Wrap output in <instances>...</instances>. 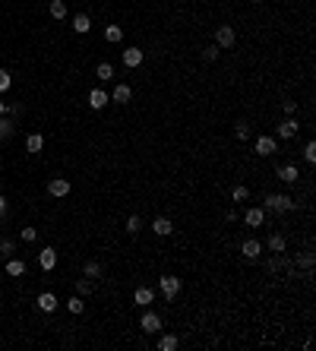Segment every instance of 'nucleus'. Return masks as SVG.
Returning <instances> with one entry per match:
<instances>
[{
	"mask_svg": "<svg viewBox=\"0 0 316 351\" xmlns=\"http://www.w3.org/2000/svg\"><path fill=\"white\" fill-rule=\"evenodd\" d=\"M234 136H237L240 143H243V139H250V124H247V121H240L237 127H234Z\"/></svg>",
	"mask_w": 316,
	"mask_h": 351,
	"instance_id": "nucleus-31",
	"label": "nucleus"
},
{
	"mask_svg": "<svg viewBox=\"0 0 316 351\" xmlns=\"http://www.w3.org/2000/svg\"><path fill=\"white\" fill-rule=\"evenodd\" d=\"M269 250L272 253H285L288 250V238L285 234H272V238H269Z\"/></svg>",
	"mask_w": 316,
	"mask_h": 351,
	"instance_id": "nucleus-18",
	"label": "nucleus"
},
{
	"mask_svg": "<svg viewBox=\"0 0 316 351\" xmlns=\"http://www.w3.org/2000/svg\"><path fill=\"white\" fill-rule=\"evenodd\" d=\"M76 291H79V298H86V295H92V291H95V285H92V278H79V282H76Z\"/></svg>",
	"mask_w": 316,
	"mask_h": 351,
	"instance_id": "nucleus-26",
	"label": "nucleus"
},
{
	"mask_svg": "<svg viewBox=\"0 0 316 351\" xmlns=\"http://www.w3.org/2000/svg\"><path fill=\"white\" fill-rule=\"evenodd\" d=\"M38 266L44 269V272H51V269L57 266V250H54V247H44V250L38 253Z\"/></svg>",
	"mask_w": 316,
	"mask_h": 351,
	"instance_id": "nucleus-7",
	"label": "nucleus"
},
{
	"mask_svg": "<svg viewBox=\"0 0 316 351\" xmlns=\"http://www.w3.org/2000/svg\"><path fill=\"white\" fill-rule=\"evenodd\" d=\"M4 206H7V203H4V196H0V215H4Z\"/></svg>",
	"mask_w": 316,
	"mask_h": 351,
	"instance_id": "nucleus-41",
	"label": "nucleus"
},
{
	"mask_svg": "<svg viewBox=\"0 0 316 351\" xmlns=\"http://www.w3.org/2000/svg\"><path fill=\"white\" fill-rule=\"evenodd\" d=\"M139 326L146 329V335H155V332H161V317H158V313H152V310H146Z\"/></svg>",
	"mask_w": 316,
	"mask_h": 351,
	"instance_id": "nucleus-4",
	"label": "nucleus"
},
{
	"mask_svg": "<svg viewBox=\"0 0 316 351\" xmlns=\"http://www.w3.org/2000/svg\"><path fill=\"white\" fill-rule=\"evenodd\" d=\"M275 152H278V143L272 136H260V139H256V155L269 158V155H275Z\"/></svg>",
	"mask_w": 316,
	"mask_h": 351,
	"instance_id": "nucleus-5",
	"label": "nucleus"
},
{
	"mask_svg": "<svg viewBox=\"0 0 316 351\" xmlns=\"http://www.w3.org/2000/svg\"><path fill=\"white\" fill-rule=\"evenodd\" d=\"M177 345H180V342H177V335H174V332H168V335L158 338V348H161V351H174Z\"/></svg>",
	"mask_w": 316,
	"mask_h": 351,
	"instance_id": "nucleus-22",
	"label": "nucleus"
},
{
	"mask_svg": "<svg viewBox=\"0 0 316 351\" xmlns=\"http://www.w3.org/2000/svg\"><path fill=\"white\" fill-rule=\"evenodd\" d=\"M48 193L60 200V196H67V193H70V181H67V178H54V181L48 184Z\"/></svg>",
	"mask_w": 316,
	"mask_h": 351,
	"instance_id": "nucleus-8",
	"label": "nucleus"
},
{
	"mask_svg": "<svg viewBox=\"0 0 316 351\" xmlns=\"http://www.w3.org/2000/svg\"><path fill=\"white\" fill-rule=\"evenodd\" d=\"M4 114H7V104H4V101H0V117H4Z\"/></svg>",
	"mask_w": 316,
	"mask_h": 351,
	"instance_id": "nucleus-40",
	"label": "nucleus"
},
{
	"mask_svg": "<svg viewBox=\"0 0 316 351\" xmlns=\"http://www.w3.org/2000/svg\"><path fill=\"white\" fill-rule=\"evenodd\" d=\"M104 38H108L111 44H117V41L123 38V29L120 26H108V29H104Z\"/></svg>",
	"mask_w": 316,
	"mask_h": 351,
	"instance_id": "nucleus-24",
	"label": "nucleus"
},
{
	"mask_svg": "<svg viewBox=\"0 0 316 351\" xmlns=\"http://www.w3.org/2000/svg\"><path fill=\"white\" fill-rule=\"evenodd\" d=\"M143 61H146V51H143V48H127V51H123V67L136 70Z\"/></svg>",
	"mask_w": 316,
	"mask_h": 351,
	"instance_id": "nucleus-6",
	"label": "nucleus"
},
{
	"mask_svg": "<svg viewBox=\"0 0 316 351\" xmlns=\"http://www.w3.org/2000/svg\"><path fill=\"white\" fill-rule=\"evenodd\" d=\"M260 253H263V244L256 241V238L243 241V256H247V260H260Z\"/></svg>",
	"mask_w": 316,
	"mask_h": 351,
	"instance_id": "nucleus-11",
	"label": "nucleus"
},
{
	"mask_svg": "<svg viewBox=\"0 0 316 351\" xmlns=\"http://www.w3.org/2000/svg\"><path fill=\"white\" fill-rule=\"evenodd\" d=\"M250 4H263V0H250Z\"/></svg>",
	"mask_w": 316,
	"mask_h": 351,
	"instance_id": "nucleus-42",
	"label": "nucleus"
},
{
	"mask_svg": "<svg viewBox=\"0 0 316 351\" xmlns=\"http://www.w3.org/2000/svg\"><path fill=\"white\" fill-rule=\"evenodd\" d=\"M130 98H133V89L127 86V83H120V86L114 89V95H111V101H117V104H127Z\"/></svg>",
	"mask_w": 316,
	"mask_h": 351,
	"instance_id": "nucleus-13",
	"label": "nucleus"
},
{
	"mask_svg": "<svg viewBox=\"0 0 316 351\" xmlns=\"http://www.w3.org/2000/svg\"><path fill=\"white\" fill-rule=\"evenodd\" d=\"M26 149H29V152H41V149H44V136H41V133H32V136L26 139Z\"/></svg>",
	"mask_w": 316,
	"mask_h": 351,
	"instance_id": "nucleus-23",
	"label": "nucleus"
},
{
	"mask_svg": "<svg viewBox=\"0 0 316 351\" xmlns=\"http://www.w3.org/2000/svg\"><path fill=\"white\" fill-rule=\"evenodd\" d=\"M139 231H143V218L130 215V218H127V234H139Z\"/></svg>",
	"mask_w": 316,
	"mask_h": 351,
	"instance_id": "nucleus-30",
	"label": "nucleus"
},
{
	"mask_svg": "<svg viewBox=\"0 0 316 351\" xmlns=\"http://www.w3.org/2000/svg\"><path fill=\"white\" fill-rule=\"evenodd\" d=\"M89 29H92V19H89L86 13H76V16H73V32H76V35H86Z\"/></svg>",
	"mask_w": 316,
	"mask_h": 351,
	"instance_id": "nucleus-15",
	"label": "nucleus"
},
{
	"mask_svg": "<svg viewBox=\"0 0 316 351\" xmlns=\"http://www.w3.org/2000/svg\"><path fill=\"white\" fill-rule=\"evenodd\" d=\"M303 158H307V161H310V165H313V161H316V143H313V139H310V143H307V146H303Z\"/></svg>",
	"mask_w": 316,
	"mask_h": 351,
	"instance_id": "nucleus-34",
	"label": "nucleus"
},
{
	"mask_svg": "<svg viewBox=\"0 0 316 351\" xmlns=\"http://www.w3.org/2000/svg\"><path fill=\"white\" fill-rule=\"evenodd\" d=\"M133 301L139 304V307H149V304H152V301H155V291H152V288H146V285H143V288H136V295H133Z\"/></svg>",
	"mask_w": 316,
	"mask_h": 351,
	"instance_id": "nucleus-12",
	"label": "nucleus"
},
{
	"mask_svg": "<svg viewBox=\"0 0 316 351\" xmlns=\"http://www.w3.org/2000/svg\"><path fill=\"white\" fill-rule=\"evenodd\" d=\"M234 41H237V35H234L231 26H218L215 29V44L218 48H234Z\"/></svg>",
	"mask_w": 316,
	"mask_h": 351,
	"instance_id": "nucleus-3",
	"label": "nucleus"
},
{
	"mask_svg": "<svg viewBox=\"0 0 316 351\" xmlns=\"http://www.w3.org/2000/svg\"><path fill=\"white\" fill-rule=\"evenodd\" d=\"M86 278H101V266H98L95 260L86 263Z\"/></svg>",
	"mask_w": 316,
	"mask_h": 351,
	"instance_id": "nucleus-32",
	"label": "nucleus"
},
{
	"mask_svg": "<svg viewBox=\"0 0 316 351\" xmlns=\"http://www.w3.org/2000/svg\"><path fill=\"white\" fill-rule=\"evenodd\" d=\"M13 133H16V124H13V121H10V117L4 114V117H0V139H10Z\"/></svg>",
	"mask_w": 316,
	"mask_h": 351,
	"instance_id": "nucleus-21",
	"label": "nucleus"
},
{
	"mask_svg": "<svg viewBox=\"0 0 316 351\" xmlns=\"http://www.w3.org/2000/svg\"><path fill=\"white\" fill-rule=\"evenodd\" d=\"M7 275H13V278L26 275V263L22 260H7Z\"/></svg>",
	"mask_w": 316,
	"mask_h": 351,
	"instance_id": "nucleus-20",
	"label": "nucleus"
},
{
	"mask_svg": "<svg viewBox=\"0 0 316 351\" xmlns=\"http://www.w3.org/2000/svg\"><path fill=\"white\" fill-rule=\"evenodd\" d=\"M67 307H70V313H83V310H86V301H83V298H70Z\"/></svg>",
	"mask_w": 316,
	"mask_h": 351,
	"instance_id": "nucleus-33",
	"label": "nucleus"
},
{
	"mask_svg": "<svg viewBox=\"0 0 316 351\" xmlns=\"http://www.w3.org/2000/svg\"><path fill=\"white\" fill-rule=\"evenodd\" d=\"M278 136H282V139L297 136V121H285V124H278Z\"/></svg>",
	"mask_w": 316,
	"mask_h": 351,
	"instance_id": "nucleus-19",
	"label": "nucleus"
},
{
	"mask_svg": "<svg viewBox=\"0 0 316 351\" xmlns=\"http://www.w3.org/2000/svg\"><path fill=\"white\" fill-rule=\"evenodd\" d=\"M108 101H111V98L104 95L101 89H92V92H89V104H92V108H95V111H101V108H104V104H108Z\"/></svg>",
	"mask_w": 316,
	"mask_h": 351,
	"instance_id": "nucleus-16",
	"label": "nucleus"
},
{
	"mask_svg": "<svg viewBox=\"0 0 316 351\" xmlns=\"http://www.w3.org/2000/svg\"><path fill=\"white\" fill-rule=\"evenodd\" d=\"M243 221H247L250 228H260L263 221H266V209H260V206H253V209H247V215H243Z\"/></svg>",
	"mask_w": 316,
	"mask_h": 351,
	"instance_id": "nucleus-9",
	"label": "nucleus"
},
{
	"mask_svg": "<svg viewBox=\"0 0 316 351\" xmlns=\"http://www.w3.org/2000/svg\"><path fill=\"white\" fill-rule=\"evenodd\" d=\"M95 76L101 79V83H108V79H114V67H111V64H98V70H95Z\"/></svg>",
	"mask_w": 316,
	"mask_h": 351,
	"instance_id": "nucleus-25",
	"label": "nucleus"
},
{
	"mask_svg": "<svg viewBox=\"0 0 316 351\" xmlns=\"http://www.w3.org/2000/svg\"><path fill=\"white\" fill-rule=\"evenodd\" d=\"M152 231L158 234V238H168V234L174 231V225H171V218H165V215H158L155 221H152Z\"/></svg>",
	"mask_w": 316,
	"mask_h": 351,
	"instance_id": "nucleus-10",
	"label": "nucleus"
},
{
	"mask_svg": "<svg viewBox=\"0 0 316 351\" xmlns=\"http://www.w3.org/2000/svg\"><path fill=\"white\" fill-rule=\"evenodd\" d=\"M218 54H221V48H218V44H206V48H203V61H209V64H212V61H218Z\"/></svg>",
	"mask_w": 316,
	"mask_h": 351,
	"instance_id": "nucleus-28",
	"label": "nucleus"
},
{
	"mask_svg": "<svg viewBox=\"0 0 316 351\" xmlns=\"http://www.w3.org/2000/svg\"><path fill=\"white\" fill-rule=\"evenodd\" d=\"M266 206L272 209V212H294V209H297V203L291 200V196H285V193H269L266 196Z\"/></svg>",
	"mask_w": 316,
	"mask_h": 351,
	"instance_id": "nucleus-1",
	"label": "nucleus"
},
{
	"mask_svg": "<svg viewBox=\"0 0 316 351\" xmlns=\"http://www.w3.org/2000/svg\"><path fill=\"white\" fill-rule=\"evenodd\" d=\"M19 238L26 241V244H32L35 238H38V231H35V228H22V231H19Z\"/></svg>",
	"mask_w": 316,
	"mask_h": 351,
	"instance_id": "nucleus-35",
	"label": "nucleus"
},
{
	"mask_svg": "<svg viewBox=\"0 0 316 351\" xmlns=\"http://www.w3.org/2000/svg\"><path fill=\"white\" fill-rule=\"evenodd\" d=\"M51 16L54 19H64L67 16V4H64V0H51Z\"/></svg>",
	"mask_w": 316,
	"mask_h": 351,
	"instance_id": "nucleus-27",
	"label": "nucleus"
},
{
	"mask_svg": "<svg viewBox=\"0 0 316 351\" xmlns=\"http://www.w3.org/2000/svg\"><path fill=\"white\" fill-rule=\"evenodd\" d=\"M282 108H285V114H297V101H285Z\"/></svg>",
	"mask_w": 316,
	"mask_h": 351,
	"instance_id": "nucleus-39",
	"label": "nucleus"
},
{
	"mask_svg": "<svg viewBox=\"0 0 316 351\" xmlns=\"http://www.w3.org/2000/svg\"><path fill=\"white\" fill-rule=\"evenodd\" d=\"M38 307H41L44 313H54V310H57V298L51 295V291H44V295H38Z\"/></svg>",
	"mask_w": 316,
	"mask_h": 351,
	"instance_id": "nucleus-17",
	"label": "nucleus"
},
{
	"mask_svg": "<svg viewBox=\"0 0 316 351\" xmlns=\"http://www.w3.org/2000/svg\"><path fill=\"white\" fill-rule=\"evenodd\" d=\"M158 288H161V295H165L168 301H174L180 295V278L177 275H161L158 278Z\"/></svg>",
	"mask_w": 316,
	"mask_h": 351,
	"instance_id": "nucleus-2",
	"label": "nucleus"
},
{
	"mask_svg": "<svg viewBox=\"0 0 316 351\" xmlns=\"http://www.w3.org/2000/svg\"><path fill=\"white\" fill-rule=\"evenodd\" d=\"M278 178H282L285 184H297L300 171H297V165H282V168H278Z\"/></svg>",
	"mask_w": 316,
	"mask_h": 351,
	"instance_id": "nucleus-14",
	"label": "nucleus"
},
{
	"mask_svg": "<svg viewBox=\"0 0 316 351\" xmlns=\"http://www.w3.org/2000/svg\"><path fill=\"white\" fill-rule=\"evenodd\" d=\"M231 200H234V203H247V200H250V190H247V187H243V184H240V187H234Z\"/></svg>",
	"mask_w": 316,
	"mask_h": 351,
	"instance_id": "nucleus-29",
	"label": "nucleus"
},
{
	"mask_svg": "<svg viewBox=\"0 0 316 351\" xmlns=\"http://www.w3.org/2000/svg\"><path fill=\"white\" fill-rule=\"evenodd\" d=\"M10 86H13V79H10V73H7V70H0V92H7Z\"/></svg>",
	"mask_w": 316,
	"mask_h": 351,
	"instance_id": "nucleus-36",
	"label": "nucleus"
},
{
	"mask_svg": "<svg viewBox=\"0 0 316 351\" xmlns=\"http://www.w3.org/2000/svg\"><path fill=\"white\" fill-rule=\"evenodd\" d=\"M13 250H16V244L10 241V238H7V241H0V253H4V256H10Z\"/></svg>",
	"mask_w": 316,
	"mask_h": 351,
	"instance_id": "nucleus-37",
	"label": "nucleus"
},
{
	"mask_svg": "<svg viewBox=\"0 0 316 351\" xmlns=\"http://www.w3.org/2000/svg\"><path fill=\"white\" fill-rule=\"evenodd\" d=\"M300 266L310 272V269H313V253H303V256H300Z\"/></svg>",
	"mask_w": 316,
	"mask_h": 351,
	"instance_id": "nucleus-38",
	"label": "nucleus"
}]
</instances>
